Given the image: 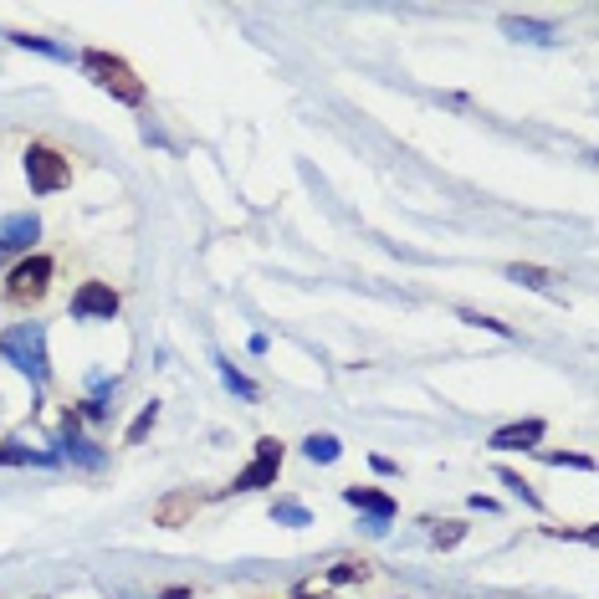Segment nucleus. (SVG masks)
Segmentation results:
<instances>
[{
    "label": "nucleus",
    "mask_w": 599,
    "mask_h": 599,
    "mask_svg": "<svg viewBox=\"0 0 599 599\" xmlns=\"http://www.w3.org/2000/svg\"><path fill=\"white\" fill-rule=\"evenodd\" d=\"M77 67L88 72L93 88H103L113 103H123V108H144V103H149V82L134 72V62L118 57V52L88 47V52H77Z\"/></svg>",
    "instance_id": "2"
},
{
    "label": "nucleus",
    "mask_w": 599,
    "mask_h": 599,
    "mask_svg": "<svg viewBox=\"0 0 599 599\" xmlns=\"http://www.w3.org/2000/svg\"><path fill=\"white\" fill-rule=\"evenodd\" d=\"M72 410H77V420H93V425H103V420H108V395H88V400H77Z\"/></svg>",
    "instance_id": "22"
},
{
    "label": "nucleus",
    "mask_w": 599,
    "mask_h": 599,
    "mask_svg": "<svg viewBox=\"0 0 599 599\" xmlns=\"http://www.w3.org/2000/svg\"><path fill=\"white\" fill-rule=\"evenodd\" d=\"M282 461H287V446L277 441V436H262L256 441V456L241 466V472L231 477V487H226V497H241V492H262V487H277V477H282Z\"/></svg>",
    "instance_id": "5"
},
{
    "label": "nucleus",
    "mask_w": 599,
    "mask_h": 599,
    "mask_svg": "<svg viewBox=\"0 0 599 599\" xmlns=\"http://www.w3.org/2000/svg\"><path fill=\"white\" fill-rule=\"evenodd\" d=\"M0 359L16 364L31 379V390H47L52 384V349H47V328L41 323H11L0 333Z\"/></svg>",
    "instance_id": "3"
},
{
    "label": "nucleus",
    "mask_w": 599,
    "mask_h": 599,
    "mask_svg": "<svg viewBox=\"0 0 599 599\" xmlns=\"http://www.w3.org/2000/svg\"><path fill=\"white\" fill-rule=\"evenodd\" d=\"M374 579V569L364 564V559H338L333 569H328V584L333 589H344V584H369Z\"/></svg>",
    "instance_id": "18"
},
{
    "label": "nucleus",
    "mask_w": 599,
    "mask_h": 599,
    "mask_svg": "<svg viewBox=\"0 0 599 599\" xmlns=\"http://www.w3.org/2000/svg\"><path fill=\"white\" fill-rule=\"evenodd\" d=\"M0 466H62L57 451H31L21 441H0Z\"/></svg>",
    "instance_id": "14"
},
{
    "label": "nucleus",
    "mask_w": 599,
    "mask_h": 599,
    "mask_svg": "<svg viewBox=\"0 0 599 599\" xmlns=\"http://www.w3.org/2000/svg\"><path fill=\"white\" fill-rule=\"evenodd\" d=\"M543 461H553V466H579V472H589V456H574V451H543Z\"/></svg>",
    "instance_id": "25"
},
{
    "label": "nucleus",
    "mask_w": 599,
    "mask_h": 599,
    "mask_svg": "<svg viewBox=\"0 0 599 599\" xmlns=\"http://www.w3.org/2000/svg\"><path fill=\"white\" fill-rule=\"evenodd\" d=\"M57 461H72V466H82V472H103L108 451H103L93 436H62V441H57Z\"/></svg>",
    "instance_id": "10"
},
{
    "label": "nucleus",
    "mask_w": 599,
    "mask_h": 599,
    "mask_svg": "<svg viewBox=\"0 0 599 599\" xmlns=\"http://www.w3.org/2000/svg\"><path fill=\"white\" fill-rule=\"evenodd\" d=\"M16 47H26V52H41V57H57V62H72V52L67 47H57V41H47V36H31V31H6Z\"/></svg>",
    "instance_id": "20"
},
{
    "label": "nucleus",
    "mask_w": 599,
    "mask_h": 599,
    "mask_svg": "<svg viewBox=\"0 0 599 599\" xmlns=\"http://www.w3.org/2000/svg\"><path fill=\"white\" fill-rule=\"evenodd\" d=\"M507 277L512 282H523V287H533V292H559V272H548V267H533V262H512L507 267Z\"/></svg>",
    "instance_id": "13"
},
{
    "label": "nucleus",
    "mask_w": 599,
    "mask_h": 599,
    "mask_svg": "<svg viewBox=\"0 0 599 599\" xmlns=\"http://www.w3.org/2000/svg\"><path fill=\"white\" fill-rule=\"evenodd\" d=\"M466 533H472V528H466V523H441V528L431 533V543H436V548L446 553V548H456V543H461Z\"/></svg>",
    "instance_id": "23"
},
{
    "label": "nucleus",
    "mask_w": 599,
    "mask_h": 599,
    "mask_svg": "<svg viewBox=\"0 0 599 599\" xmlns=\"http://www.w3.org/2000/svg\"><path fill=\"white\" fill-rule=\"evenodd\" d=\"M67 313H72V323H113L123 313V292L103 277H88V282H77Z\"/></svg>",
    "instance_id": "6"
},
{
    "label": "nucleus",
    "mask_w": 599,
    "mask_h": 599,
    "mask_svg": "<svg viewBox=\"0 0 599 599\" xmlns=\"http://www.w3.org/2000/svg\"><path fill=\"white\" fill-rule=\"evenodd\" d=\"M41 241V216L36 210H11L0 216V267H16L21 256H31Z\"/></svg>",
    "instance_id": "7"
},
{
    "label": "nucleus",
    "mask_w": 599,
    "mask_h": 599,
    "mask_svg": "<svg viewBox=\"0 0 599 599\" xmlns=\"http://www.w3.org/2000/svg\"><path fill=\"white\" fill-rule=\"evenodd\" d=\"M267 518H272L277 528H313V512L297 502V497H277V502L267 507Z\"/></svg>",
    "instance_id": "15"
},
{
    "label": "nucleus",
    "mask_w": 599,
    "mask_h": 599,
    "mask_svg": "<svg viewBox=\"0 0 599 599\" xmlns=\"http://www.w3.org/2000/svg\"><path fill=\"white\" fill-rule=\"evenodd\" d=\"M21 175H26L31 195H62L77 180V159L57 139H31L21 149Z\"/></svg>",
    "instance_id": "4"
},
{
    "label": "nucleus",
    "mask_w": 599,
    "mask_h": 599,
    "mask_svg": "<svg viewBox=\"0 0 599 599\" xmlns=\"http://www.w3.org/2000/svg\"><path fill=\"white\" fill-rule=\"evenodd\" d=\"M461 323H472V328H487V333L512 338V328H507V323H497V318H487V313H477V308H461Z\"/></svg>",
    "instance_id": "24"
},
{
    "label": "nucleus",
    "mask_w": 599,
    "mask_h": 599,
    "mask_svg": "<svg viewBox=\"0 0 599 599\" xmlns=\"http://www.w3.org/2000/svg\"><path fill=\"white\" fill-rule=\"evenodd\" d=\"M52 282H57V256L52 251H31L0 277V303H6L11 313H36L52 297Z\"/></svg>",
    "instance_id": "1"
},
{
    "label": "nucleus",
    "mask_w": 599,
    "mask_h": 599,
    "mask_svg": "<svg viewBox=\"0 0 599 599\" xmlns=\"http://www.w3.org/2000/svg\"><path fill=\"white\" fill-rule=\"evenodd\" d=\"M502 31L523 47H559L564 31L559 26H543V21H528V16H502Z\"/></svg>",
    "instance_id": "11"
},
{
    "label": "nucleus",
    "mask_w": 599,
    "mask_h": 599,
    "mask_svg": "<svg viewBox=\"0 0 599 599\" xmlns=\"http://www.w3.org/2000/svg\"><path fill=\"white\" fill-rule=\"evenodd\" d=\"M216 374H221V384H226V390L231 395H241L246 405H256V400H262V390H256V379H246L231 359H216Z\"/></svg>",
    "instance_id": "17"
},
{
    "label": "nucleus",
    "mask_w": 599,
    "mask_h": 599,
    "mask_svg": "<svg viewBox=\"0 0 599 599\" xmlns=\"http://www.w3.org/2000/svg\"><path fill=\"white\" fill-rule=\"evenodd\" d=\"M205 507V497L195 492V487H175V492H164L159 502H154V528H190L195 523V512Z\"/></svg>",
    "instance_id": "8"
},
{
    "label": "nucleus",
    "mask_w": 599,
    "mask_h": 599,
    "mask_svg": "<svg viewBox=\"0 0 599 599\" xmlns=\"http://www.w3.org/2000/svg\"><path fill=\"white\" fill-rule=\"evenodd\" d=\"M303 456H308L313 466H333L338 456H344V441L328 436V431H313V436H303Z\"/></svg>",
    "instance_id": "16"
},
{
    "label": "nucleus",
    "mask_w": 599,
    "mask_h": 599,
    "mask_svg": "<svg viewBox=\"0 0 599 599\" xmlns=\"http://www.w3.org/2000/svg\"><path fill=\"white\" fill-rule=\"evenodd\" d=\"M154 425H159V400H149V405L134 415V425L123 431V441H128V446H144V436L154 431Z\"/></svg>",
    "instance_id": "21"
},
{
    "label": "nucleus",
    "mask_w": 599,
    "mask_h": 599,
    "mask_svg": "<svg viewBox=\"0 0 599 599\" xmlns=\"http://www.w3.org/2000/svg\"><path fill=\"white\" fill-rule=\"evenodd\" d=\"M344 502L354 507V512H369V518H400V502L390 497V492H379V487H344Z\"/></svg>",
    "instance_id": "12"
},
{
    "label": "nucleus",
    "mask_w": 599,
    "mask_h": 599,
    "mask_svg": "<svg viewBox=\"0 0 599 599\" xmlns=\"http://www.w3.org/2000/svg\"><path fill=\"white\" fill-rule=\"evenodd\" d=\"M497 477H502V487H507L512 497H518V502H528L533 512H543V497L533 492V482H528L523 472H512V466H497Z\"/></svg>",
    "instance_id": "19"
},
{
    "label": "nucleus",
    "mask_w": 599,
    "mask_h": 599,
    "mask_svg": "<svg viewBox=\"0 0 599 599\" xmlns=\"http://www.w3.org/2000/svg\"><path fill=\"white\" fill-rule=\"evenodd\" d=\"M543 436H548V420H538V415H528V420H512V425H497L492 431V451L497 456H507V451H538L543 446Z\"/></svg>",
    "instance_id": "9"
},
{
    "label": "nucleus",
    "mask_w": 599,
    "mask_h": 599,
    "mask_svg": "<svg viewBox=\"0 0 599 599\" xmlns=\"http://www.w3.org/2000/svg\"><path fill=\"white\" fill-rule=\"evenodd\" d=\"M390 523L395 518H369V512H359V533L364 538H384V533H390Z\"/></svg>",
    "instance_id": "26"
},
{
    "label": "nucleus",
    "mask_w": 599,
    "mask_h": 599,
    "mask_svg": "<svg viewBox=\"0 0 599 599\" xmlns=\"http://www.w3.org/2000/svg\"><path fill=\"white\" fill-rule=\"evenodd\" d=\"M159 599H190V589H185V584H175V589H164Z\"/></svg>",
    "instance_id": "28"
},
{
    "label": "nucleus",
    "mask_w": 599,
    "mask_h": 599,
    "mask_svg": "<svg viewBox=\"0 0 599 599\" xmlns=\"http://www.w3.org/2000/svg\"><path fill=\"white\" fill-rule=\"evenodd\" d=\"M369 466H374V472H379V477H400V466H395L390 456H369Z\"/></svg>",
    "instance_id": "27"
}]
</instances>
